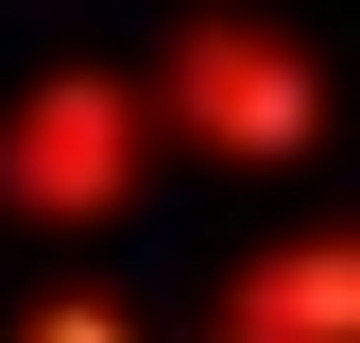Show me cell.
<instances>
[{"instance_id": "cell-1", "label": "cell", "mask_w": 360, "mask_h": 343, "mask_svg": "<svg viewBox=\"0 0 360 343\" xmlns=\"http://www.w3.org/2000/svg\"><path fill=\"white\" fill-rule=\"evenodd\" d=\"M138 86H155V120H172V138L223 155V172H275V155H309V138L343 120L326 52H309V34H275V18H240V0L172 18V52H155Z\"/></svg>"}, {"instance_id": "cell-2", "label": "cell", "mask_w": 360, "mask_h": 343, "mask_svg": "<svg viewBox=\"0 0 360 343\" xmlns=\"http://www.w3.org/2000/svg\"><path fill=\"white\" fill-rule=\"evenodd\" d=\"M155 172V86L138 69H34L0 103V206L18 224H120Z\"/></svg>"}, {"instance_id": "cell-3", "label": "cell", "mask_w": 360, "mask_h": 343, "mask_svg": "<svg viewBox=\"0 0 360 343\" xmlns=\"http://www.w3.org/2000/svg\"><path fill=\"white\" fill-rule=\"evenodd\" d=\"M206 343H360V224L257 240L240 275L206 292Z\"/></svg>"}, {"instance_id": "cell-4", "label": "cell", "mask_w": 360, "mask_h": 343, "mask_svg": "<svg viewBox=\"0 0 360 343\" xmlns=\"http://www.w3.org/2000/svg\"><path fill=\"white\" fill-rule=\"evenodd\" d=\"M18 343H138V309H120V292H34Z\"/></svg>"}]
</instances>
